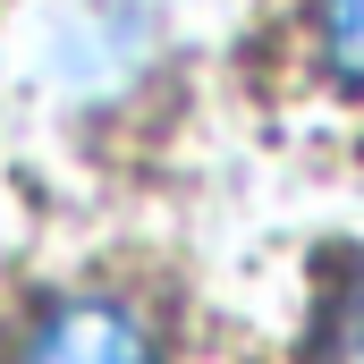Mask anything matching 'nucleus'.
Segmentation results:
<instances>
[{
  "label": "nucleus",
  "instance_id": "nucleus-1",
  "mask_svg": "<svg viewBox=\"0 0 364 364\" xmlns=\"http://www.w3.org/2000/svg\"><path fill=\"white\" fill-rule=\"evenodd\" d=\"M9 364H170V339H161V322L136 296L77 288V296H51L26 322Z\"/></svg>",
  "mask_w": 364,
  "mask_h": 364
},
{
  "label": "nucleus",
  "instance_id": "nucleus-2",
  "mask_svg": "<svg viewBox=\"0 0 364 364\" xmlns=\"http://www.w3.org/2000/svg\"><path fill=\"white\" fill-rule=\"evenodd\" d=\"M314 60L339 93H364V0H314Z\"/></svg>",
  "mask_w": 364,
  "mask_h": 364
},
{
  "label": "nucleus",
  "instance_id": "nucleus-3",
  "mask_svg": "<svg viewBox=\"0 0 364 364\" xmlns=\"http://www.w3.org/2000/svg\"><path fill=\"white\" fill-rule=\"evenodd\" d=\"M322 364H364V263L348 272L331 322H322Z\"/></svg>",
  "mask_w": 364,
  "mask_h": 364
}]
</instances>
